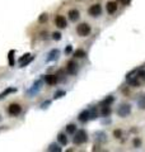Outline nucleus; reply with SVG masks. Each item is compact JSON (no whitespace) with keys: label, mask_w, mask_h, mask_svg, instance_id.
<instances>
[{"label":"nucleus","mask_w":145,"mask_h":152,"mask_svg":"<svg viewBox=\"0 0 145 152\" xmlns=\"http://www.w3.org/2000/svg\"><path fill=\"white\" fill-rule=\"evenodd\" d=\"M87 141H88V133L85 132L84 129H79L78 132L75 133L74 138H72V142H74V145H78V146L84 145V143L87 142Z\"/></svg>","instance_id":"nucleus-1"},{"label":"nucleus","mask_w":145,"mask_h":152,"mask_svg":"<svg viewBox=\"0 0 145 152\" xmlns=\"http://www.w3.org/2000/svg\"><path fill=\"white\" fill-rule=\"evenodd\" d=\"M131 113V105L127 104V103H122L118 105L117 108V114L120 115L121 118H126L129 114Z\"/></svg>","instance_id":"nucleus-2"},{"label":"nucleus","mask_w":145,"mask_h":152,"mask_svg":"<svg viewBox=\"0 0 145 152\" xmlns=\"http://www.w3.org/2000/svg\"><path fill=\"white\" fill-rule=\"evenodd\" d=\"M76 33L80 37H87L91 33V25L88 23H80L78 27H76Z\"/></svg>","instance_id":"nucleus-3"},{"label":"nucleus","mask_w":145,"mask_h":152,"mask_svg":"<svg viewBox=\"0 0 145 152\" xmlns=\"http://www.w3.org/2000/svg\"><path fill=\"white\" fill-rule=\"evenodd\" d=\"M20 112H22V107L17 103H13L8 107V114L12 117H18L20 114Z\"/></svg>","instance_id":"nucleus-4"},{"label":"nucleus","mask_w":145,"mask_h":152,"mask_svg":"<svg viewBox=\"0 0 145 152\" xmlns=\"http://www.w3.org/2000/svg\"><path fill=\"white\" fill-rule=\"evenodd\" d=\"M88 13L89 15L93 16V18H96V16H99L101 13H102V6L99 4H93V5L88 9Z\"/></svg>","instance_id":"nucleus-5"},{"label":"nucleus","mask_w":145,"mask_h":152,"mask_svg":"<svg viewBox=\"0 0 145 152\" xmlns=\"http://www.w3.org/2000/svg\"><path fill=\"white\" fill-rule=\"evenodd\" d=\"M66 18L64 15H56L55 16V25H56L57 28H60V29H64V28H66Z\"/></svg>","instance_id":"nucleus-6"},{"label":"nucleus","mask_w":145,"mask_h":152,"mask_svg":"<svg viewBox=\"0 0 145 152\" xmlns=\"http://www.w3.org/2000/svg\"><path fill=\"white\" fill-rule=\"evenodd\" d=\"M66 72L69 75H75L78 72V65L75 63V61H69L66 63Z\"/></svg>","instance_id":"nucleus-7"},{"label":"nucleus","mask_w":145,"mask_h":152,"mask_svg":"<svg viewBox=\"0 0 145 152\" xmlns=\"http://www.w3.org/2000/svg\"><path fill=\"white\" fill-rule=\"evenodd\" d=\"M59 56H60V51L59 49H51L49 54H47V58H46V61L47 62H54V61H56Z\"/></svg>","instance_id":"nucleus-8"},{"label":"nucleus","mask_w":145,"mask_h":152,"mask_svg":"<svg viewBox=\"0 0 145 152\" xmlns=\"http://www.w3.org/2000/svg\"><path fill=\"white\" fill-rule=\"evenodd\" d=\"M32 58H33V57H32V56H31V54H29V53H25V54H23V56H22V57H20L19 60H18V62L20 63V67H23V66H27L28 63L32 61Z\"/></svg>","instance_id":"nucleus-9"},{"label":"nucleus","mask_w":145,"mask_h":152,"mask_svg":"<svg viewBox=\"0 0 145 152\" xmlns=\"http://www.w3.org/2000/svg\"><path fill=\"white\" fill-rule=\"evenodd\" d=\"M67 16H69V19L71 22H76V20L80 18V11L78 9H71L67 13Z\"/></svg>","instance_id":"nucleus-10"},{"label":"nucleus","mask_w":145,"mask_h":152,"mask_svg":"<svg viewBox=\"0 0 145 152\" xmlns=\"http://www.w3.org/2000/svg\"><path fill=\"white\" fill-rule=\"evenodd\" d=\"M78 119L82 122V123H85V122H88V119H91V112H89L88 109H85V110L80 112V114L78 115Z\"/></svg>","instance_id":"nucleus-11"},{"label":"nucleus","mask_w":145,"mask_h":152,"mask_svg":"<svg viewBox=\"0 0 145 152\" xmlns=\"http://www.w3.org/2000/svg\"><path fill=\"white\" fill-rule=\"evenodd\" d=\"M106 9H107L108 14H115V13L117 11V4L115 1H109V3H107V5H106Z\"/></svg>","instance_id":"nucleus-12"},{"label":"nucleus","mask_w":145,"mask_h":152,"mask_svg":"<svg viewBox=\"0 0 145 152\" xmlns=\"http://www.w3.org/2000/svg\"><path fill=\"white\" fill-rule=\"evenodd\" d=\"M136 103H138V107L141 109V110H145V92H143V94L139 95Z\"/></svg>","instance_id":"nucleus-13"},{"label":"nucleus","mask_w":145,"mask_h":152,"mask_svg":"<svg viewBox=\"0 0 145 152\" xmlns=\"http://www.w3.org/2000/svg\"><path fill=\"white\" fill-rule=\"evenodd\" d=\"M45 80H46V82H47L49 85H55V84L59 81V79H57L56 75H47L45 77Z\"/></svg>","instance_id":"nucleus-14"},{"label":"nucleus","mask_w":145,"mask_h":152,"mask_svg":"<svg viewBox=\"0 0 145 152\" xmlns=\"http://www.w3.org/2000/svg\"><path fill=\"white\" fill-rule=\"evenodd\" d=\"M111 105H101V114L103 117H109L111 114Z\"/></svg>","instance_id":"nucleus-15"},{"label":"nucleus","mask_w":145,"mask_h":152,"mask_svg":"<svg viewBox=\"0 0 145 152\" xmlns=\"http://www.w3.org/2000/svg\"><path fill=\"white\" fill-rule=\"evenodd\" d=\"M57 142L60 143L61 146H66L69 141H67V137L65 136V134H64V133H60V134L57 136Z\"/></svg>","instance_id":"nucleus-16"},{"label":"nucleus","mask_w":145,"mask_h":152,"mask_svg":"<svg viewBox=\"0 0 145 152\" xmlns=\"http://www.w3.org/2000/svg\"><path fill=\"white\" fill-rule=\"evenodd\" d=\"M47 150L50 152H61V147H59L57 143H51V145L47 147Z\"/></svg>","instance_id":"nucleus-17"},{"label":"nucleus","mask_w":145,"mask_h":152,"mask_svg":"<svg viewBox=\"0 0 145 152\" xmlns=\"http://www.w3.org/2000/svg\"><path fill=\"white\" fill-rule=\"evenodd\" d=\"M75 132H76L75 124H67V125H66V133H67V134H74Z\"/></svg>","instance_id":"nucleus-18"},{"label":"nucleus","mask_w":145,"mask_h":152,"mask_svg":"<svg viewBox=\"0 0 145 152\" xmlns=\"http://www.w3.org/2000/svg\"><path fill=\"white\" fill-rule=\"evenodd\" d=\"M74 57H76V58H83V57H85V51H83V49H76L75 52H74Z\"/></svg>","instance_id":"nucleus-19"},{"label":"nucleus","mask_w":145,"mask_h":152,"mask_svg":"<svg viewBox=\"0 0 145 152\" xmlns=\"http://www.w3.org/2000/svg\"><path fill=\"white\" fill-rule=\"evenodd\" d=\"M14 53H15V51L14 49H10L9 51V54H8V57H9V65L10 66L14 65Z\"/></svg>","instance_id":"nucleus-20"},{"label":"nucleus","mask_w":145,"mask_h":152,"mask_svg":"<svg viewBox=\"0 0 145 152\" xmlns=\"http://www.w3.org/2000/svg\"><path fill=\"white\" fill-rule=\"evenodd\" d=\"M113 96H108V98H106L103 101H102V103H101V105H111V104H112L113 103Z\"/></svg>","instance_id":"nucleus-21"},{"label":"nucleus","mask_w":145,"mask_h":152,"mask_svg":"<svg viewBox=\"0 0 145 152\" xmlns=\"http://www.w3.org/2000/svg\"><path fill=\"white\" fill-rule=\"evenodd\" d=\"M14 91H17V89H13V87H10V89H8V90H5V91H3L1 94H0V99H3L5 95H8V94H10V92H14Z\"/></svg>","instance_id":"nucleus-22"},{"label":"nucleus","mask_w":145,"mask_h":152,"mask_svg":"<svg viewBox=\"0 0 145 152\" xmlns=\"http://www.w3.org/2000/svg\"><path fill=\"white\" fill-rule=\"evenodd\" d=\"M96 136H97V138L99 139L101 142H106V139H107V138H106V133L104 132H98Z\"/></svg>","instance_id":"nucleus-23"},{"label":"nucleus","mask_w":145,"mask_h":152,"mask_svg":"<svg viewBox=\"0 0 145 152\" xmlns=\"http://www.w3.org/2000/svg\"><path fill=\"white\" fill-rule=\"evenodd\" d=\"M89 112H91V119H96V118L98 117V112H97V108L96 107L92 108Z\"/></svg>","instance_id":"nucleus-24"},{"label":"nucleus","mask_w":145,"mask_h":152,"mask_svg":"<svg viewBox=\"0 0 145 152\" xmlns=\"http://www.w3.org/2000/svg\"><path fill=\"white\" fill-rule=\"evenodd\" d=\"M64 95H65V91H64V90H59V91L55 92L54 99H60V98H62Z\"/></svg>","instance_id":"nucleus-25"},{"label":"nucleus","mask_w":145,"mask_h":152,"mask_svg":"<svg viewBox=\"0 0 145 152\" xmlns=\"http://www.w3.org/2000/svg\"><path fill=\"white\" fill-rule=\"evenodd\" d=\"M133 145L135 148H139L140 146H141V139L140 138H134V141H133Z\"/></svg>","instance_id":"nucleus-26"},{"label":"nucleus","mask_w":145,"mask_h":152,"mask_svg":"<svg viewBox=\"0 0 145 152\" xmlns=\"http://www.w3.org/2000/svg\"><path fill=\"white\" fill-rule=\"evenodd\" d=\"M138 75H139V77L143 80V81L145 82V70H143V69H140L139 71H138Z\"/></svg>","instance_id":"nucleus-27"},{"label":"nucleus","mask_w":145,"mask_h":152,"mask_svg":"<svg viewBox=\"0 0 145 152\" xmlns=\"http://www.w3.org/2000/svg\"><path fill=\"white\" fill-rule=\"evenodd\" d=\"M113 136H115V138H121V136H122V130H120V129H115V130H113Z\"/></svg>","instance_id":"nucleus-28"},{"label":"nucleus","mask_w":145,"mask_h":152,"mask_svg":"<svg viewBox=\"0 0 145 152\" xmlns=\"http://www.w3.org/2000/svg\"><path fill=\"white\" fill-rule=\"evenodd\" d=\"M52 38L55 41H60L61 39V33H59V32H55L54 34H52Z\"/></svg>","instance_id":"nucleus-29"},{"label":"nucleus","mask_w":145,"mask_h":152,"mask_svg":"<svg viewBox=\"0 0 145 152\" xmlns=\"http://www.w3.org/2000/svg\"><path fill=\"white\" fill-rule=\"evenodd\" d=\"M47 19H49V15H47V14H42V15H41V18H40V22H41V23H44V22H46Z\"/></svg>","instance_id":"nucleus-30"},{"label":"nucleus","mask_w":145,"mask_h":152,"mask_svg":"<svg viewBox=\"0 0 145 152\" xmlns=\"http://www.w3.org/2000/svg\"><path fill=\"white\" fill-rule=\"evenodd\" d=\"M120 4H122V5H129V4L131 3V0H117Z\"/></svg>","instance_id":"nucleus-31"},{"label":"nucleus","mask_w":145,"mask_h":152,"mask_svg":"<svg viewBox=\"0 0 145 152\" xmlns=\"http://www.w3.org/2000/svg\"><path fill=\"white\" fill-rule=\"evenodd\" d=\"M71 52H72V47H71V46H66V47H65V53L70 54Z\"/></svg>","instance_id":"nucleus-32"},{"label":"nucleus","mask_w":145,"mask_h":152,"mask_svg":"<svg viewBox=\"0 0 145 152\" xmlns=\"http://www.w3.org/2000/svg\"><path fill=\"white\" fill-rule=\"evenodd\" d=\"M50 104H51V100H47V101H45V103L42 104V108H44V109H45V108H47Z\"/></svg>","instance_id":"nucleus-33"}]
</instances>
